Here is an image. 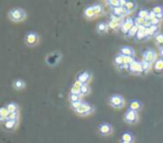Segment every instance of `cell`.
I'll list each match as a JSON object with an SVG mask.
<instances>
[{
    "instance_id": "6da1fadb",
    "label": "cell",
    "mask_w": 163,
    "mask_h": 143,
    "mask_svg": "<svg viewBox=\"0 0 163 143\" xmlns=\"http://www.w3.org/2000/svg\"><path fill=\"white\" fill-rule=\"evenodd\" d=\"M8 18L14 22H21L27 18V12L21 8H12L8 12Z\"/></svg>"
},
{
    "instance_id": "7a4b0ae2",
    "label": "cell",
    "mask_w": 163,
    "mask_h": 143,
    "mask_svg": "<svg viewBox=\"0 0 163 143\" xmlns=\"http://www.w3.org/2000/svg\"><path fill=\"white\" fill-rule=\"evenodd\" d=\"M108 104L114 109H122L125 105V100L119 94H112L108 98Z\"/></svg>"
},
{
    "instance_id": "3957f363",
    "label": "cell",
    "mask_w": 163,
    "mask_h": 143,
    "mask_svg": "<svg viewBox=\"0 0 163 143\" xmlns=\"http://www.w3.org/2000/svg\"><path fill=\"white\" fill-rule=\"evenodd\" d=\"M93 111H94V107L93 105L89 104V103H86V102H83L82 105L76 110L75 112L80 116H87L91 113H93Z\"/></svg>"
},
{
    "instance_id": "277c9868",
    "label": "cell",
    "mask_w": 163,
    "mask_h": 143,
    "mask_svg": "<svg viewBox=\"0 0 163 143\" xmlns=\"http://www.w3.org/2000/svg\"><path fill=\"white\" fill-rule=\"evenodd\" d=\"M25 42L28 47H35L38 44L39 42V36L38 33L34 32V31H29L27 35H26V38H25Z\"/></svg>"
},
{
    "instance_id": "5b68a950",
    "label": "cell",
    "mask_w": 163,
    "mask_h": 143,
    "mask_svg": "<svg viewBox=\"0 0 163 143\" xmlns=\"http://www.w3.org/2000/svg\"><path fill=\"white\" fill-rule=\"evenodd\" d=\"M124 121L128 124H134L139 121V113L134 111V110H131L128 109L125 114H124Z\"/></svg>"
},
{
    "instance_id": "8992f818",
    "label": "cell",
    "mask_w": 163,
    "mask_h": 143,
    "mask_svg": "<svg viewBox=\"0 0 163 143\" xmlns=\"http://www.w3.org/2000/svg\"><path fill=\"white\" fill-rule=\"evenodd\" d=\"M142 57H143L144 61L150 62L152 64L158 60V53H156L153 49H147V50H145L143 52V54H142Z\"/></svg>"
},
{
    "instance_id": "52a82bcc",
    "label": "cell",
    "mask_w": 163,
    "mask_h": 143,
    "mask_svg": "<svg viewBox=\"0 0 163 143\" xmlns=\"http://www.w3.org/2000/svg\"><path fill=\"white\" fill-rule=\"evenodd\" d=\"M97 130H98V133H100L101 136H110V134H112V132H113L112 125L110 123H106V122L101 123L100 125L97 127Z\"/></svg>"
},
{
    "instance_id": "ba28073f",
    "label": "cell",
    "mask_w": 163,
    "mask_h": 143,
    "mask_svg": "<svg viewBox=\"0 0 163 143\" xmlns=\"http://www.w3.org/2000/svg\"><path fill=\"white\" fill-rule=\"evenodd\" d=\"M134 26V19H132V18H126L125 21L122 23V26H121V31H122V33L126 36L127 32L131 30V28Z\"/></svg>"
},
{
    "instance_id": "9c48e42d",
    "label": "cell",
    "mask_w": 163,
    "mask_h": 143,
    "mask_svg": "<svg viewBox=\"0 0 163 143\" xmlns=\"http://www.w3.org/2000/svg\"><path fill=\"white\" fill-rule=\"evenodd\" d=\"M92 79V74L87 71H84V72H80L78 76H77V79H76V81L80 82V83H83V84H87L88 82L91 81Z\"/></svg>"
},
{
    "instance_id": "30bf717a",
    "label": "cell",
    "mask_w": 163,
    "mask_h": 143,
    "mask_svg": "<svg viewBox=\"0 0 163 143\" xmlns=\"http://www.w3.org/2000/svg\"><path fill=\"white\" fill-rule=\"evenodd\" d=\"M128 71H130L131 73H134V74H141L142 73V66H141V62L135 60V61L130 66Z\"/></svg>"
},
{
    "instance_id": "8fae6325",
    "label": "cell",
    "mask_w": 163,
    "mask_h": 143,
    "mask_svg": "<svg viewBox=\"0 0 163 143\" xmlns=\"http://www.w3.org/2000/svg\"><path fill=\"white\" fill-rule=\"evenodd\" d=\"M119 54H122L124 57H132V58H134L135 52H134V50L132 49L131 47H122L119 49Z\"/></svg>"
},
{
    "instance_id": "7c38bea8",
    "label": "cell",
    "mask_w": 163,
    "mask_h": 143,
    "mask_svg": "<svg viewBox=\"0 0 163 143\" xmlns=\"http://www.w3.org/2000/svg\"><path fill=\"white\" fill-rule=\"evenodd\" d=\"M17 125H18V121H11V120H6L2 123V127H4L6 130H8V131H12V130H15L17 128Z\"/></svg>"
},
{
    "instance_id": "4fadbf2b",
    "label": "cell",
    "mask_w": 163,
    "mask_h": 143,
    "mask_svg": "<svg viewBox=\"0 0 163 143\" xmlns=\"http://www.w3.org/2000/svg\"><path fill=\"white\" fill-rule=\"evenodd\" d=\"M84 16H85V18H87L88 20H92L97 17V16L95 15V12H94V10H93L92 6L85 8V10H84Z\"/></svg>"
},
{
    "instance_id": "5bb4252c",
    "label": "cell",
    "mask_w": 163,
    "mask_h": 143,
    "mask_svg": "<svg viewBox=\"0 0 163 143\" xmlns=\"http://www.w3.org/2000/svg\"><path fill=\"white\" fill-rule=\"evenodd\" d=\"M136 8V4L133 2V1H126V4L124 6V9H125V15H128L131 13L132 11H134Z\"/></svg>"
},
{
    "instance_id": "9a60e30c",
    "label": "cell",
    "mask_w": 163,
    "mask_h": 143,
    "mask_svg": "<svg viewBox=\"0 0 163 143\" xmlns=\"http://www.w3.org/2000/svg\"><path fill=\"white\" fill-rule=\"evenodd\" d=\"M152 11L155 13V17H156V19H159L160 21L163 19V7L162 6H155L153 8V10Z\"/></svg>"
},
{
    "instance_id": "2e32d148",
    "label": "cell",
    "mask_w": 163,
    "mask_h": 143,
    "mask_svg": "<svg viewBox=\"0 0 163 143\" xmlns=\"http://www.w3.org/2000/svg\"><path fill=\"white\" fill-rule=\"evenodd\" d=\"M112 15L122 19L124 17V15H125V9H124V7H117V8H115V9H113Z\"/></svg>"
},
{
    "instance_id": "e0dca14e",
    "label": "cell",
    "mask_w": 163,
    "mask_h": 143,
    "mask_svg": "<svg viewBox=\"0 0 163 143\" xmlns=\"http://www.w3.org/2000/svg\"><path fill=\"white\" fill-rule=\"evenodd\" d=\"M108 24L105 22H100L98 24H97V27H96V30H97V32L98 33H106L108 31Z\"/></svg>"
},
{
    "instance_id": "ac0fdd59",
    "label": "cell",
    "mask_w": 163,
    "mask_h": 143,
    "mask_svg": "<svg viewBox=\"0 0 163 143\" xmlns=\"http://www.w3.org/2000/svg\"><path fill=\"white\" fill-rule=\"evenodd\" d=\"M12 85H14V88L16 90H23L25 89V87H26V82H25L24 80H21V79H17V80L14 81Z\"/></svg>"
},
{
    "instance_id": "d6986e66",
    "label": "cell",
    "mask_w": 163,
    "mask_h": 143,
    "mask_svg": "<svg viewBox=\"0 0 163 143\" xmlns=\"http://www.w3.org/2000/svg\"><path fill=\"white\" fill-rule=\"evenodd\" d=\"M141 66H142V73H147V72L151 70L152 67H153V64L150 63V62H146V61H144V60H142V61H141Z\"/></svg>"
},
{
    "instance_id": "ffe728a7",
    "label": "cell",
    "mask_w": 163,
    "mask_h": 143,
    "mask_svg": "<svg viewBox=\"0 0 163 143\" xmlns=\"http://www.w3.org/2000/svg\"><path fill=\"white\" fill-rule=\"evenodd\" d=\"M121 141H124V142H134V136L130 132H125V133L122 134Z\"/></svg>"
},
{
    "instance_id": "44dd1931",
    "label": "cell",
    "mask_w": 163,
    "mask_h": 143,
    "mask_svg": "<svg viewBox=\"0 0 163 143\" xmlns=\"http://www.w3.org/2000/svg\"><path fill=\"white\" fill-rule=\"evenodd\" d=\"M141 108H142V103L137 100H133L131 103H130V109H131V110H134L136 112H137L139 110H141Z\"/></svg>"
},
{
    "instance_id": "7402d4cb",
    "label": "cell",
    "mask_w": 163,
    "mask_h": 143,
    "mask_svg": "<svg viewBox=\"0 0 163 143\" xmlns=\"http://www.w3.org/2000/svg\"><path fill=\"white\" fill-rule=\"evenodd\" d=\"M153 68H154L155 71H158V72H162L163 71V59L162 58L158 59V60L154 62Z\"/></svg>"
},
{
    "instance_id": "603a6c76",
    "label": "cell",
    "mask_w": 163,
    "mask_h": 143,
    "mask_svg": "<svg viewBox=\"0 0 163 143\" xmlns=\"http://www.w3.org/2000/svg\"><path fill=\"white\" fill-rule=\"evenodd\" d=\"M6 108L8 109L9 113L18 112V105H17V103H15V102H10V103H8V104L6 105Z\"/></svg>"
},
{
    "instance_id": "cb8c5ba5",
    "label": "cell",
    "mask_w": 163,
    "mask_h": 143,
    "mask_svg": "<svg viewBox=\"0 0 163 143\" xmlns=\"http://www.w3.org/2000/svg\"><path fill=\"white\" fill-rule=\"evenodd\" d=\"M89 92H91V88L88 87V84H84L83 87L80 89V97H83V96H87Z\"/></svg>"
},
{
    "instance_id": "d4e9b609",
    "label": "cell",
    "mask_w": 163,
    "mask_h": 143,
    "mask_svg": "<svg viewBox=\"0 0 163 143\" xmlns=\"http://www.w3.org/2000/svg\"><path fill=\"white\" fill-rule=\"evenodd\" d=\"M114 63H115V66H117V68L123 66L124 64L123 56H122V54H117V56L115 57V59H114Z\"/></svg>"
},
{
    "instance_id": "484cf974",
    "label": "cell",
    "mask_w": 163,
    "mask_h": 143,
    "mask_svg": "<svg viewBox=\"0 0 163 143\" xmlns=\"http://www.w3.org/2000/svg\"><path fill=\"white\" fill-rule=\"evenodd\" d=\"M137 31H139V27L137 26H133V27L131 28V30L127 32V35H126V37H128V38H132V37H135L136 36V33H137Z\"/></svg>"
},
{
    "instance_id": "4316f807",
    "label": "cell",
    "mask_w": 163,
    "mask_h": 143,
    "mask_svg": "<svg viewBox=\"0 0 163 143\" xmlns=\"http://www.w3.org/2000/svg\"><path fill=\"white\" fill-rule=\"evenodd\" d=\"M155 43L158 44V47H159V48L163 47V33H162V32H160L159 35L155 36Z\"/></svg>"
},
{
    "instance_id": "83f0119b",
    "label": "cell",
    "mask_w": 163,
    "mask_h": 143,
    "mask_svg": "<svg viewBox=\"0 0 163 143\" xmlns=\"http://www.w3.org/2000/svg\"><path fill=\"white\" fill-rule=\"evenodd\" d=\"M92 8H93V10H94V12H95L96 16H100L101 13L103 12V7H102L100 4H93V6H92Z\"/></svg>"
},
{
    "instance_id": "f1b7e54d",
    "label": "cell",
    "mask_w": 163,
    "mask_h": 143,
    "mask_svg": "<svg viewBox=\"0 0 163 143\" xmlns=\"http://www.w3.org/2000/svg\"><path fill=\"white\" fill-rule=\"evenodd\" d=\"M106 4H107L112 9H115V8H117V7H121L119 0H108V1H106Z\"/></svg>"
},
{
    "instance_id": "f546056e",
    "label": "cell",
    "mask_w": 163,
    "mask_h": 143,
    "mask_svg": "<svg viewBox=\"0 0 163 143\" xmlns=\"http://www.w3.org/2000/svg\"><path fill=\"white\" fill-rule=\"evenodd\" d=\"M147 16H149V11H147V10H145V9H142V10H140V11L137 12V17H139V18H141V19L146 20Z\"/></svg>"
},
{
    "instance_id": "4dcf8cb0",
    "label": "cell",
    "mask_w": 163,
    "mask_h": 143,
    "mask_svg": "<svg viewBox=\"0 0 163 143\" xmlns=\"http://www.w3.org/2000/svg\"><path fill=\"white\" fill-rule=\"evenodd\" d=\"M8 114H9V111H8V109L6 108V107L0 108V118L7 119V118H8Z\"/></svg>"
},
{
    "instance_id": "1f68e13d",
    "label": "cell",
    "mask_w": 163,
    "mask_h": 143,
    "mask_svg": "<svg viewBox=\"0 0 163 143\" xmlns=\"http://www.w3.org/2000/svg\"><path fill=\"white\" fill-rule=\"evenodd\" d=\"M107 24H108V28H111V29H116L117 27H119V26H121L119 21H117V20H111Z\"/></svg>"
},
{
    "instance_id": "d6a6232c",
    "label": "cell",
    "mask_w": 163,
    "mask_h": 143,
    "mask_svg": "<svg viewBox=\"0 0 163 143\" xmlns=\"http://www.w3.org/2000/svg\"><path fill=\"white\" fill-rule=\"evenodd\" d=\"M18 118H19V112H12L9 113L7 120H11V121H18Z\"/></svg>"
},
{
    "instance_id": "836d02e7",
    "label": "cell",
    "mask_w": 163,
    "mask_h": 143,
    "mask_svg": "<svg viewBox=\"0 0 163 143\" xmlns=\"http://www.w3.org/2000/svg\"><path fill=\"white\" fill-rule=\"evenodd\" d=\"M69 100H71V102L82 101V97H80V96H78V94H73V93H71V96H69Z\"/></svg>"
},
{
    "instance_id": "e575fe53",
    "label": "cell",
    "mask_w": 163,
    "mask_h": 143,
    "mask_svg": "<svg viewBox=\"0 0 163 143\" xmlns=\"http://www.w3.org/2000/svg\"><path fill=\"white\" fill-rule=\"evenodd\" d=\"M82 103H83V101H77V102H71V108L74 110V111H76L77 109L80 108V105H82Z\"/></svg>"
},
{
    "instance_id": "d590c367",
    "label": "cell",
    "mask_w": 163,
    "mask_h": 143,
    "mask_svg": "<svg viewBox=\"0 0 163 143\" xmlns=\"http://www.w3.org/2000/svg\"><path fill=\"white\" fill-rule=\"evenodd\" d=\"M159 54H160V57H162V59H163V47L159 48Z\"/></svg>"
},
{
    "instance_id": "8d00e7d4",
    "label": "cell",
    "mask_w": 163,
    "mask_h": 143,
    "mask_svg": "<svg viewBox=\"0 0 163 143\" xmlns=\"http://www.w3.org/2000/svg\"><path fill=\"white\" fill-rule=\"evenodd\" d=\"M119 143H134V142H124V141H119Z\"/></svg>"
}]
</instances>
